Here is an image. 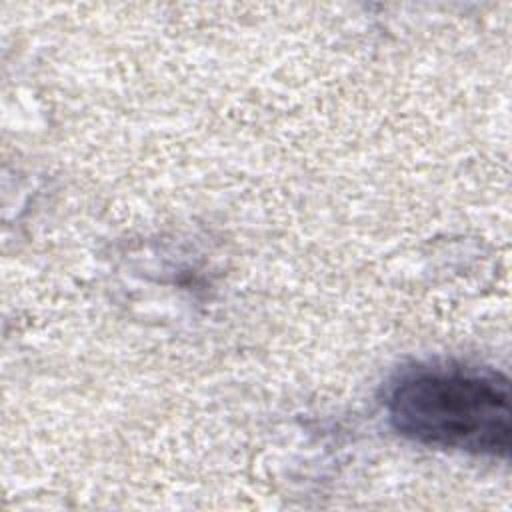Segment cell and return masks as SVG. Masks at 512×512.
<instances>
[{
  "mask_svg": "<svg viewBox=\"0 0 512 512\" xmlns=\"http://www.w3.org/2000/svg\"><path fill=\"white\" fill-rule=\"evenodd\" d=\"M386 412L398 434L430 448L478 456L510 452V380L492 368L416 366L392 384Z\"/></svg>",
  "mask_w": 512,
  "mask_h": 512,
  "instance_id": "6da1fadb",
  "label": "cell"
}]
</instances>
